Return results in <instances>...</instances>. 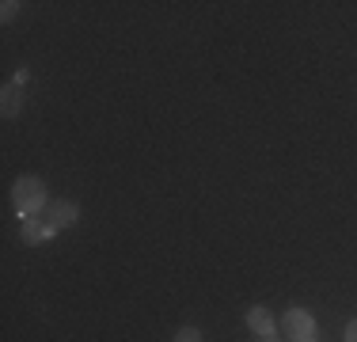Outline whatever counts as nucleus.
<instances>
[{
  "instance_id": "obj_1",
  "label": "nucleus",
  "mask_w": 357,
  "mask_h": 342,
  "mask_svg": "<svg viewBox=\"0 0 357 342\" xmlns=\"http://www.w3.org/2000/svg\"><path fill=\"white\" fill-rule=\"evenodd\" d=\"M12 202L20 209V217H38V209L46 205V183L38 175H20L12 186Z\"/></svg>"
},
{
  "instance_id": "obj_2",
  "label": "nucleus",
  "mask_w": 357,
  "mask_h": 342,
  "mask_svg": "<svg viewBox=\"0 0 357 342\" xmlns=\"http://www.w3.org/2000/svg\"><path fill=\"white\" fill-rule=\"evenodd\" d=\"M282 327H285L289 342H312L316 339V320H312V312H304V308H289Z\"/></svg>"
},
{
  "instance_id": "obj_3",
  "label": "nucleus",
  "mask_w": 357,
  "mask_h": 342,
  "mask_svg": "<svg viewBox=\"0 0 357 342\" xmlns=\"http://www.w3.org/2000/svg\"><path fill=\"white\" fill-rule=\"evenodd\" d=\"M76 217H80V205H76V202H54L46 221L54 228H69V225H76Z\"/></svg>"
},
{
  "instance_id": "obj_4",
  "label": "nucleus",
  "mask_w": 357,
  "mask_h": 342,
  "mask_svg": "<svg viewBox=\"0 0 357 342\" xmlns=\"http://www.w3.org/2000/svg\"><path fill=\"white\" fill-rule=\"evenodd\" d=\"M57 228L50 225V221H38V217H23V239L27 244H42V239H50Z\"/></svg>"
},
{
  "instance_id": "obj_5",
  "label": "nucleus",
  "mask_w": 357,
  "mask_h": 342,
  "mask_svg": "<svg viewBox=\"0 0 357 342\" xmlns=\"http://www.w3.org/2000/svg\"><path fill=\"white\" fill-rule=\"evenodd\" d=\"M248 327L259 339H274V320H270L266 308H251V312H248Z\"/></svg>"
},
{
  "instance_id": "obj_6",
  "label": "nucleus",
  "mask_w": 357,
  "mask_h": 342,
  "mask_svg": "<svg viewBox=\"0 0 357 342\" xmlns=\"http://www.w3.org/2000/svg\"><path fill=\"white\" fill-rule=\"evenodd\" d=\"M0 99H4V103H0V110H4V118H15V114H20V84H4V91H0Z\"/></svg>"
},
{
  "instance_id": "obj_7",
  "label": "nucleus",
  "mask_w": 357,
  "mask_h": 342,
  "mask_svg": "<svg viewBox=\"0 0 357 342\" xmlns=\"http://www.w3.org/2000/svg\"><path fill=\"white\" fill-rule=\"evenodd\" d=\"M175 342H202V331H198V327H183V331L175 335Z\"/></svg>"
},
{
  "instance_id": "obj_8",
  "label": "nucleus",
  "mask_w": 357,
  "mask_h": 342,
  "mask_svg": "<svg viewBox=\"0 0 357 342\" xmlns=\"http://www.w3.org/2000/svg\"><path fill=\"white\" fill-rule=\"evenodd\" d=\"M15 12H20V4H15V0H4V4H0V20H15Z\"/></svg>"
},
{
  "instance_id": "obj_9",
  "label": "nucleus",
  "mask_w": 357,
  "mask_h": 342,
  "mask_svg": "<svg viewBox=\"0 0 357 342\" xmlns=\"http://www.w3.org/2000/svg\"><path fill=\"white\" fill-rule=\"evenodd\" d=\"M346 342H357V320L350 323V327H346Z\"/></svg>"
},
{
  "instance_id": "obj_10",
  "label": "nucleus",
  "mask_w": 357,
  "mask_h": 342,
  "mask_svg": "<svg viewBox=\"0 0 357 342\" xmlns=\"http://www.w3.org/2000/svg\"><path fill=\"white\" fill-rule=\"evenodd\" d=\"M262 342H278V339H262Z\"/></svg>"
}]
</instances>
